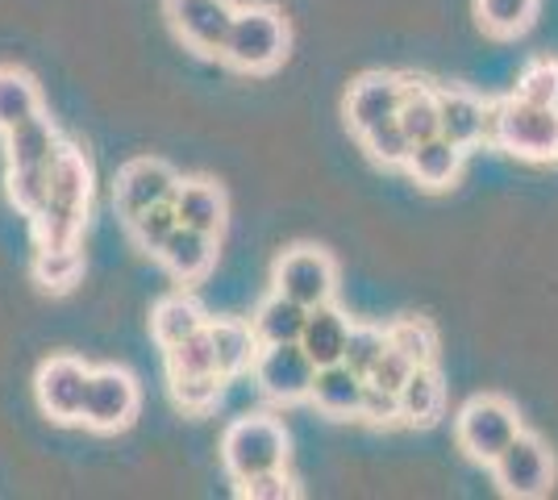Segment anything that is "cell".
I'll list each match as a JSON object with an SVG mask.
<instances>
[{
    "instance_id": "6da1fadb",
    "label": "cell",
    "mask_w": 558,
    "mask_h": 500,
    "mask_svg": "<svg viewBox=\"0 0 558 500\" xmlns=\"http://www.w3.org/2000/svg\"><path fill=\"white\" fill-rule=\"evenodd\" d=\"M88 200H93V167L88 159L63 143V150L50 163V196L38 214L29 217L34 242L38 246H75L88 221Z\"/></svg>"
},
{
    "instance_id": "7a4b0ae2",
    "label": "cell",
    "mask_w": 558,
    "mask_h": 500,
    "mask_svg": "<svg viewBox=\"0 0 558 500\" xmlns=\"http://www.w3.org/2000/svg\"><path fill=\"white\" fill-rule=\"evenodd\" d=\"M484 143L530 163H558V105H530L521 96L496 100L488 109Z\"/></svg>"
},
{
    "instance_id": "3957f363",
    "label": "cell",
    "mask_w": 558,
    "mask_h": 500,
    "mask_svg": "<svg viewBox=\"0 0 558 500\" xmlns=\"http://www.w3.org/2000/svg\"><path fill=\"white\" fill-rule=\"evenodd\" d=\"M288 54V22L276 4H246L238 9V17L230 25V38L221 47V59L233 72L263 75L279 68Z\"/></svg>"
},
{
    "instance_id": "277c9868",
    "label": "cell",
    "mask_w": 558,
    "mask_h": 500,
    "mask_svg": "<svg viewBox=\"0 0 558 500\" xmlns=\"http://www.w3.org/2000/svg\"><path fill=\"white\" fill-rule=\"evenodd\" d=\"M221 463L238 484L288 463V429L267 413H242L221 434Z\"/></svg>"
},
{
    "instance_id": "5b68a950",
    "label": "cell",
    "mask_w": 558,
    "mask_h": 500,
    "mask_svg": "<svg viewBox=\"0 0 558 500\" xmlns=\"http://www.w3.org/2000/svg\"><path fill=\"white\" fill-rule=\"evenodd\" d=\"M521 429L525 426H521L517 408H512L505 397H496V392L471 397V401L459 408V417H454V438H459V447L466 451V459L488 463V467H492V459L505 451Z\"/></svg>"
},
{
    "instance_id": "8992f818",
    "label": "cell",
    "mask_w": 558,
    "mask_h": 500,
    "mask_svg": "<svg viewBox=\"0 0 558 500\" xmlns=\"http://www.w3.org/2000/svg\"><path fill=\"white\" fill-rule=\"evenodd\" d=\"M555 476H558L555 454L530 429H521L509 447L492 459V479H496V488L505 497H517V500L546 497L555 488Z\"/></svg>"
},
{
    "instance_id": "52a82bcc",
    "label": "cell",
    "mask_w": 558,
    "mask_h": 500,
    "mask_svg": "<svg viewBox=\"0 0 558 500\" xmlns=\"http://www.w3.org/2000/svg\"><path fill=\"white\" fill-rule=\"evenodd\" d=\"M255 383L279 401V405H296V401H308L313 392V380H317V363L308 358L301 342H276V346H258L255 355Z\"/></svg>"
},
{
    "instance_id": "ba28073f",
    "label": "cell",
    "mask_w": 558,
    "mask_h": 500,
    "mask_svg": "<svg viewBox=\"0 0 558 500\" xmlns=\"http://www.w3.org/2000/svg\"><path fill=\"white\" fill-rule=\"evenodd\" d=\"M271 288L301 301L304 309H317V305H329L333 301V288H338V267L326 251L317 246H292L283 251L276 263V276H271Z\"/></svg>"
},
{
    "instance_id": "9c48e42d",
    "label": "cell",
    "mask_w": 558,
    "mask_h": 500,
    "mask_svg": "<svg viewBox=\"0 0 558 500\" xmlns=\"http://www.w3.org/2000/svg\"><path fill=\"white\" fill-rule=\"evenodd\" d=\"M138 417V383L125 367H93L84 392V426L96 434H117Z\"/></svg>"
},
{
    "instance_id": "30bf717a",
    "label": "cell",
    "mask_w": 558,
    "mask_h": 500,
    "mask_svg": "<svg viewBox=\"0 0 558 500\" xmlns=\"http://www.w3.org/2000/svg\"><path fill=\"white\" fill-rule=\"evenodd\" d=\"M163 13L171 29L184 38V47H192L196 54H221L238 4L233 0H163Z\"/></svg>"
},
{
    "instance_id": "8fae6325",
    "label": "cell",
    "mask_w": 558,
    "mask_h": 500,
    "mask_svg": "<svg viewBox=\"0 0 558 500\" xmlns=\"http://www.w3.org/2000/svg\"><path fill=\"white\" fill-rule=\"evenodd\" d=\"M88 376H93V367L71 355H54L38 367L34 392H38V405H43L50 422H80L84 417Z\"/></svg>"
},
{
    "instance_id": "7c38bea8",
    "label": "cell",
    "mask_w": 558,
    "mask_h": 500,
    "mask_svg": "<svg viewBox=\"0 0 558 500\" xmlns=\"http://www.w3.org/2000/svg\"><path fill=\"white\" fill-rule=\"evenodd\" d=\"M175 188H180V175L163 159H130V163L117 171V184H113L117 214L130 221V217H138L150 205L175 200Z\"/></svg>"
},
{
    "instance_id": "4fadbf2b",
    "label": "cell",
    "mask_w": 558,
    "mask_h": 500,
    "mask_svg": "<svg viewBox=\"0 0 558 500\" xmlns=\"http://www.w3.org/2000/svg\"><path fill=\"white\" fill-rule=\"evenodd\" d=\"M400 100H404V80L400 75H388V72L363 75L347 96V125L363 138L375 125L396 121Z\"/></svg>"
},
{
    "instance_id": "5bb4252c",
    "label": "cell",
    "mask_w": 558,
    "mask_h": 500,
    "mask_svg": "<svg viewBox=\"0 0 558 500\" xmlns=\"http://www.w3.org/2000/svg\"><path fill=\"white\" fill-rule=\"evenodd\" d=\"M155 259L167 267V276H175L180 284H192V280H205L209 267L217 263V234H205V230H192V225H175V234L163 242V251Z\"/></svg>"
},
{
    "instance_id": "9a60e30c",
    "label": "cell",
    "mask_w": 558,
    "mask_h": 500,
    "mask_svg": "<svg viewBox=\"0 0 558 500\" xmlns=\"http://www.w3.org/2000/svg\"><path fill=\"white\" fill-rule=\"evenodd\" d=\"M175 214L192 230H205V234L221 239L230 205H226L221 184H213V180H180V188H175Z\"/></svg>"
},
{
    "instance_id": "2e32d148",
    "label": "cell",
    "mask_w": 558,
    "mask_h": 500,
    "mask_svg": "<svg viewBox=\"0 0 558 500\" xmlns=\"http://www.w3.org/2000/svg\"><path fill=\"white\" fill-rule=\"evenodd\" d=\"M463 155H466L463 146L450 143L446 134H438V138H425V143L413 146V155H409L404 171L417 180L421 188L442 192L459 180V171H463Z\"/></svg>"
},
{
    "instance_id": "e0dca14e",
    "label": "cell",
    "mask_w": 558,
    "mask_h": 500,
    "mask_svg": "<svg viewBox=\"0 0 558 500\" xmlns=\"http://www.w3.org/2000/svg\"><path fill=\"white\" fill-rule=\"evenodd\" d=\"M438 109H442V134L450 143L480 146L484 143V130H488V100H480L466 88H438Z\"/></svg>"
},
{
    "instance_id": "ac0fdd59",
    "label": "cell",
    "mask_w": 558,
    "mask_h": 500,
    "mask_svg": "<svg viewBox=\"0 0 558 500\" xmlns=\"http://www.w3.org/2000/svg\"><path fill=\"white\" fill-rule=\"evenodd\" d=\"M209 342H213V355H217V371L226 380H238L246 367H255L258 355V338L251 321H233V317H209Z\"/></svg>"
},
{
    "instance_id": "d6986e66",
    "label": "cell",
    "mask_w": 558,
    "mask_h": 500,
    "mask_svg": "<svg viewBox=\"0 0 558 500\" xmlns=\"http://www.w3.org/2000/svg\"><path fill=\"white\" fill-rule=\"evenodd\" d=\"M363 388H367V376L350 371L347 363H329V367H317V380H313L308 401L322 408V413H329V417H359Z\"/></svg>"
},
{
    "instance_id": "ffe728a7",
    "label": "cell",
    "mask_w": 558,
    "mask_h": 500,
    "mask_svg": "<svg viewBox=\"0 0 558 500\" xmlns=\"http://www.w3.org/2000/svg\"><path fill=\"white\" fill-rule=\"evenodd\" d=\"M350 326H354V321L333 309V301H329V305H317V309H308V321H304V333H301V346L308 351V358H313L317 367L342 363V358H347Z\"/></svg>"
},
{
    "instance_id": "44dd1931",
    "label": "cell",
    "mask_w": 558,
    "mask_h": 500,
    "mask_svg": "<svg viewBox=\"0 0 558 500\" xmlns=\"http://www.w3.org/2000/svg\"><path fill=\"white\" fill-rule=\"evenodd\" d=\"M59 150H63V138H59L54 121L43 118V113L22 121V125H13L4 134V159H9V167H47L54 163Z\"/></svg>"
},
{
    "instance_id": "7402d4cb",
    "label": "cell",
    "mask_w": 558,
    "mask_h": 500,
    "mask_svg": "<svg viewBox=\"0 0 558 500\" xmlns=\"http://www.w3.org/2000/svg\"><path fill=\"white\" fill-rule=\"evenodd\" d=\"M446 408V383L434 363L417 367L400 388V422L409 426H434Z\"/></svg>"
},
{
    "instance_id": "603a6c76",
    "label": "cell",
    "mask_w": 558,
    "mask_h": 500,
    "mask_svg": "<svg viewBox=\"0 0 558 500\" xmlns=\"http://www.w3.org/2000/svg\"><path fill=\"white\" fill-rule=\"evenodd\" d=\"M304 321H308V309H304L301 301H292V296L276 292V288H271V296H267V301H263V305L255 309V317H251L258 346H276V342H301Z\"/></svg>"
},
{
    "instance_id": "cb8c5ba5",
    "label": "cell",
    "mask_w": 558,
    "mask_h": 500,
    "mask_svg": "<svg viewBox=\"0 0 558 500\" xmlns=\"http://www.w3.org/2000/svg\"><path fill=\"white\" fill-rule=\"evenodd\" d=\"M209 326V317L201 313V305L192 301V296H184V292H175V296H163L159 305H155V313H150V333H155V342L159 346H180L184 338H192V333H201Z\"/></svg>"
},
{
    "instance_id": "d4e9b609",
    "label": "cell",
    "mask_w": 558,
    "mask_h": 500,
    "mask_svg": "<svg viewBox=\"0 0 558 500\" xmlns=\"http://www.w3.org/2000/svg\"><path fill=\"white\" fill-rule=\"evenodd\" d=\"M396 121L404 125V134L413 138V146L425 143V138H438V134H442L438 88H434V84H425V80H404V100H400Z\"/></svg>"
},
{
    "instance_id": "484cf974",
    "label": "cell",
    "mask_w": 558,
    "mask_h": 500,
    "mask_svg": "<svg viewBox=\"0 0 558 500\" xmlns=\"http://www.w3.org/2000/svg\"><path fill=\"white\" fill-rule=\"evenodd\" d=\"M38 113H43L38 84L17 68H0V134H9L13 125L38 118Z\"/></svg>"
},
{
    "instance_id": "4316f807",
    "label": "cell",
    "mask_w": 558,
    "mask_h": 500,
    "mask_svg": "<svg viewBox=\"0 0 558 500\" xmlns=\"http://www.w3.org/2000/svg\"><path fill=\"white\" fill-rule=\"evenodd\" d=\"M29 271H34V284H43L47 292H68L80 280V271H84L80 242L75 246H38Z\"/></svg>"
},
{
    "instance_id": "83f0119b",
    "label": "cell",
    "mask_w": 558,
    "mask_h": 500,
    "mask_svg": "<svg viewBox=\"0 0 558 500\" xmlns=\"http://www.w3.org/2000/svg\"><path fill=\"white\" fill-rule=\"evenodd\" d=\"M475 17L492 38H517L537 17V0H475Z\"/></svg>"
},
{
    "instance_id": "f1b7e54d",
    "label": "cell",
    "mask_w": 558,
    "mask_h": 500,
    "mask_svg": "<svg viewBox=\"0 0 558 500\" xmlns=\"http://www.w3.org/2000/svg\"><path fill=\"white\" fill-rule=\"evenodd\" d=\"M175 225H180L175 200L150 205V209H142L138 217H130V221H125V230H130V242L138 246L142 255H159V251H163V242L175 234Z\"/></svg>"
},
{
    "instance_id": "f546056e",
    "label": "cell",
    "mask_w": 558,
    "mask_h": 500,
    "mask_svg": "<svg viewBox=\"0 0 558 500\" xmlns=\"http://www.w3.org/2000/svg\"><path fill=\"white\" fill-rule=\"evenodd\" d=\"M167 363V380H187V376H213L217 371V355H213L209 330L192 333L180 346H167L163 351ZM221 376V371H217Z\"/></svg>"
},
{
    "instance_id": "4dcf8cb0",
    "label": "cell",
    "mask_w": 558,
    "mask_h": 500,
    "mask_svg": "<svg viewBox=\"0 0 558 500\" xmlns=\"http://www.w3.org/2000/svg\"><path fill=\"white\" fill-rule=\"evenodd\" d=\"M388 342H392L396 351H404L417 367L438 358V333H434V326L425 317H400V321H392L388 326Z\"/></svg>"
},
{
    "instance_id": "1f68e13d",
    "label": "cell",
    "mask_w": 558,
    "mask_h": 500,
    "mask_svg": "<svg viewBox=\"0 0 558 500\" xmlns=\"http://www.w3.org/2000/svg\"><path fill=\"white\" fill-rule=\"evenodd\" d=\"M50 196V163L47 167H9V200L17 214L34 217Z\"/></svg>"
},
{
    "instance_id": "d6a6232c",
    "label": "cell",
    "mask_w": 558,
    "mask_h": 500,
    "mask_svg": "<svg viewBox=\"0 0 558 500\" xmlns=\"http://www.w3.org/2000/svg\"><path fill=\"white\" fill-rule=\"evenodd\" d=\"M359 143H363V150L372 155L375 163H384V167H404L409 163V155H413V138L404 134V125H400V121H384V125H375V130H367Z\"/></svg>"
},
{
    "instance_id": "836d02e7",
    "label": "cell",
    "mask_w": 558,
    "mask_h": 500,
    "mask_svg": "<svg viewBox=\"0 0 558 500\" xmlns=\"http://www.w3.org/2000/svg\"><path fill=\"white\" fill-rule=\"evenodd\" d=\"M388 351V326L379 330V326H363V321H354L350 326V342H347V363L350 371H359V376H372V367L384 358Z\"/></svg>"
},
{
    "instance_id": "e575fe53",
    "label": "cell",
    "mask_w": 558,
    "mask_h": 500,
    "mask_svg": "<svg viewBox=\"0 0 558 500\" xmlns=\"http://www.w3.org/2000/svg\"><path fill=\"white\" fill-rule=\"evenodd\" d=\"M171 383V397H175V405L187 408V413H209L217 401H221V392H226V376H187V380H167Z\"/></svg>"
},
{
    "instance_id": "d590c367",
    "label": "cell",
    "mask_w": 558,
    "mask_h": 500,
    "mask_svg": "<svg viewBox=\"0 0 558 500\" xmlns=\"http://www.w3.org/2000/svg\"><path fill=\"white\" fill-rule=\"evenodd\" d=\"M530 105H558V59H537L530 63L521 80H517V93Z\"/></svg>"
},
{
    "instance_id": "8d00e7d4",
    "label": "cell",
    "mask_w": 558,
    "mask_h": 500,
    "mask_svg": "<svg viewBox=\"0 0 558 500\" xmlns=\"http://www.w3.org/2000/svg\"><path fill=\"white\" fill-rule=\"evenodd\" d=\"M359 422H372V426H392V422H400V392H388V388L367 380L363 405H359Z\"/></svg>"
},
{
    "instance_id": "74e56055",
    "label": "cell",
    "mask_w": 558,
    "mask_h": 500,
    "mask_svg": "<svg viewBox=\"0 0 558 500\" xmlns=\"http://www.w3.org/2000/svg\"><path fill=\"white\" fill-rule=\"evenodd\" d=\"M238 492L251 500H288V497H296V479L288 476L283 467H271V472H258V476L242 479Z\"/></svg>"
},
{
    "instance_id": "f35d334b",
    "label": "cell",
    "mask_w": 558,
    "mask_h": 500,
    "mask_svg": "<svg viewBox=\"0 0 558 500\" xmlns=\"http://www.w3.org/2000/svg\"><path fill=\"white\" fill-rule=\"evenodd\" d=\"M413 371H417V363L404 355V351H396L392 342H388V351H384V358L372 367V376H367V380L379 383V388H388V392H400Z\"/></svg>"
}]
</instances>
